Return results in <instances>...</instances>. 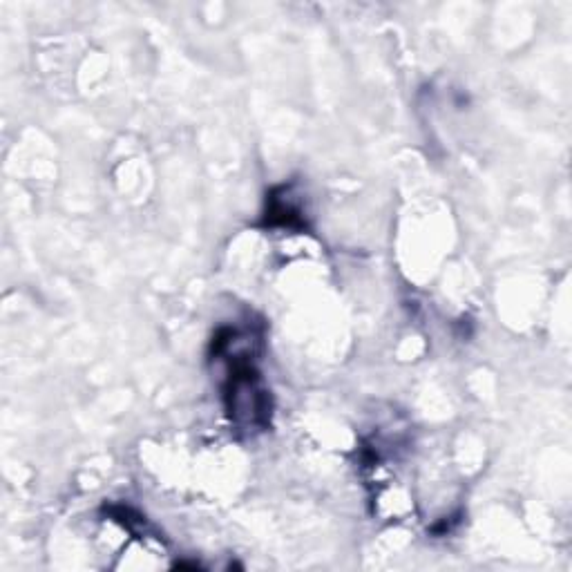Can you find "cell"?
Instances as JSON below:
<instances>
[{"mask_svg":"<svg viewBox=\"0 0 572 572\" xmlns=\"http://www.w3.org/2000/svg\"><path fill=\"white\" fill-rule=\"evenodd\" d=\"M266 226H282V228H304L302 208L295 204L291 195V186H280L271 190L266 199Z\"/></svg>","mask_w":572,"mask_h":572,"instance_id":"cell-1","label":"cell"}]
</instances>
